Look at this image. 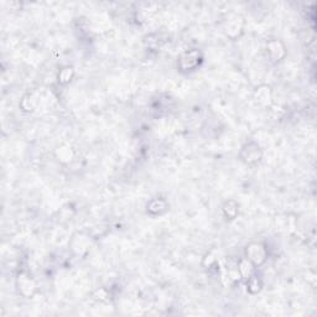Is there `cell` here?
Returning a JSON list of instances; mask_svg holds the SVG:
<instances>
[{"instance_id": "1", "label": "cell", "mask_w": 317, "mask_h": 317, "mask_svg": "<svg viewBox=\"0 0 317 317\" xmlns=\"http://www.w3.org/2000/svg\"><path fill=\"white\" fill-rule=\"evenodd\" d=\"M246 256L251 265L258 267L267 259V249L260 243H251L246 248Z\"/></svg>"}, {"instance_id": "2", "label": "cell", "mask_w": 317, "mask_h": 317, "mask_svg": "<svg viewBox=\"0 0 317 317\" xmlns=\"http://www.w3.org/2000/svg\"><path fill=\"white\" fill-rule=\"evenodd\" d=\"M16 284H18L19 292H20L21 295H24V296H26V297L33 296L34 291H35L36 285H35V282H34V280L31 279L29 275H25V274L19 275Z\"/></svg>"}, {"instance_id": "3", "label": "cell", "mask_w": 317, "mask_h": 317, "mask_svg": "<svg viewBox=\"0 0 317 317\" xmlns=\"http://www.w3.org/2000/svg\"><path fill=\"white\" fill-rule=\"evenodd\" d=\"M198 61H200V54L197 51H187L185 54H182V56L178 60V64H180L181 69L182 70H191L195 69L198 65Z\"/></svg>"}, {"instance_id": "4", "label": "cell", "mask_w": 317, "mask_h": 317, "mask_svg": "<svg viewBox=\"0 0 317 317\" xmlns=\"http://www.w3.org/2000/svg\"><path fill=\"white\" fill-rule=\"evenodd\" d=\"M243 160L246 163L251 164L256 163V161L260 160L261 157V151L259 149V146L256 144H248L243 150Z\"/></svg>"}, {"instance_id": "5", "label": "cell", "mask_w": 317, "mask_h": 317, "mask_svg": "<svg viewBox=\"0 0 317 317\" xmlns=\"http://www.w3.org/2000/svg\"><path fill=\"white\" fill-rule=\"evenodd\" d=\"M55 152H56L57 160L61 161L62 164L70 163L74 157L73 150H72V147L69 146V145H61V146L57 147Z\"/></svg>"}, {"instance_id": "6", "label": "cell", "mask_w": 317, "mask_h": 317, "mask_svg": "<svg viewBox=\"0 0 317 317\" xmlns=\"http://www.w3.org/2000/svg\"><path fill=\"white\" fill-rule=\"evenodd\" d=\"M72 76H73V69L72 67H66V69H64L60 72V82L61 83H67V82L71 81Z\"/></svg>"}]
</instances>
